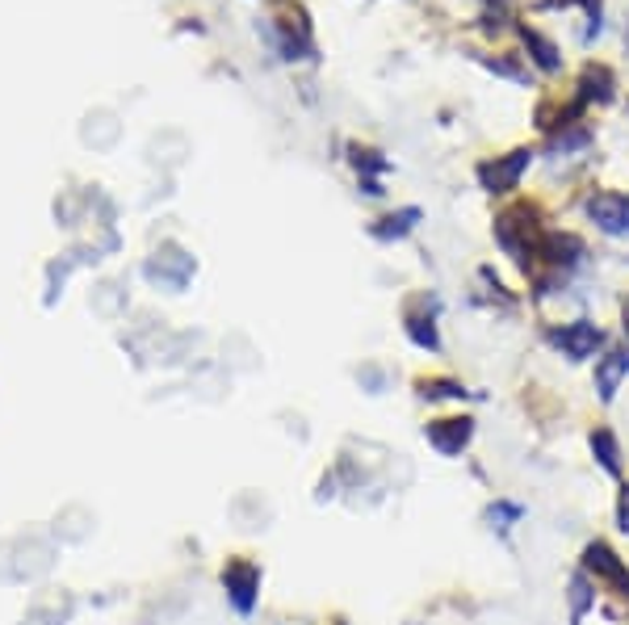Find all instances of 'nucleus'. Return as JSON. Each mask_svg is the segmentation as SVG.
<instances>
[{"mask_svg": "<svg viewBox=\"0 0 629 625\" xmlns=\"http://www.w3.org/2000/svg\"><path fill=\"white\" fill-rule=\"evenodd\" d=\"M496 240H500V248L521 265V269H529V260L537 256L541 248V227H537V211L534 206H512V211H503L500 219H496Z\"/></svg>", "mask_w": 629, "mask_h": 625, "instance_id": "f257e3e1", "label": "nucleus"}, {"mask_svg": "<svg viewBox=\"0 0 629 625\" xmlns=\"http://www.w3.org/2000/svg\"><path fill=\"white\" fill-rule=\"evenodd\" d=\"M529 164H534V148H512L508 156L483 160L478 164V186L487 193H512L521 186V177L529 173Z\"/></svg>", "mask_w": 629, "mask_h": 625, "instance_id": "f03ea898", "label": "nucleus"}, {"mask_svg": "<svg viewBox=\"0 0 629 625\" xmlns=\"http://www.w3.org/2000/svg\"><path fill=\"white\" fill-rule=\"evenodd\" d=\"M588 219L596 222L604 235L613 240H629V193H617V189H600L583 202Z\"/></svg>", "mask_w": 629, "mask_h": 625, "instance_id": "7ed1b4c3", "label": "nucleus"}, {"mask_svg": "<svg viewBox=\"0 0 629 625\" xmlns=\"http://www.w3.org/2000/svg\"><path fill=\"white\" fill-rule=\"evenodd\" d=\"M550 344L563 353L566 361H588V357H596V348L604 344V332L592 319H570L563 328H550Z\"/></svg>", "mask_w": 629, "mask_h": 625, "instance_id": "20e7f679", "label": "nucleus"}, {"mask_svg": "<svg viewBox=\"0 0 629 625\" xmlns=\"http://www.w3.org/2000/svg\"><path fill=\"white\" fill-rule=\"evenodd\" d=\"M583 575H592L604 588H617V596H629V566L608 541H592L583 550Z\"/></svg>", "mask_w": 629, "mask_h": 625, "instance_id": "39448f33", "label": "nucleus"}, {"mask_svg": "<svg viewBox=\"0 0 629 625\" xmlns=\"http://www.w3.org/2000/svg\"><path fill=\"white\" fill-rule=\"evenodd\" d=\"M222 588H227V600L235 604V613H252L260 596V566L252 559H231L222 566Z\"/></svg>", "mask_w": 629, "mask_h": 625, "instance_id": "423d86ee", "label": "nucleus"}, {"mask_svg": "<svg viewBox=\"0 0 629 625\" xmlns=\"http://www.w3.org/2000/svg\"><path fill=\"white\" fill-rule=\"evenodd\" d=\"M193 256L189 252H181L177 244H164V248L147 260V282L164 285V290H185L189 278H193Z\"/></svg>", "mask_w": 629, "mask_h": 625, "instance_id": "0eeeda50", "label": "nucleus"}, {"mask_svg": "<svg viewBox=\"0 0 629 625\" xmlns=\"http://www.w3.org/2000/svg\"><path fill=\"white\" fill-rule=\"evenodd\" d=\"M424 441L437 449L440 458H462V449L474 441V420L471 416H445V420H433L424 429Z\"/></svg>", "mask_w": 629, "mask_h": 625, "instance_id": "6e6552de", "label": "nucleus"}, {"mask_svg": "<svg viewBox=\"0 0 629 625\" xmlns=\"http://www.w3.org/2000/svg\"><path fill=\"white\" fill-rule=\"evenodd\" d=\"M583 240L579 235H570V231H550V235H541V248L537 256L554 269V273H566V269H575L579 260H583Z\"/></svg>", "mask_w": 629, "mask_h": 625, "instance_id": "1a4fd4ad", "label": "nucleus"}, {"mask_svg": "<svg viewBox=\"0 0 629 625\" xmlns=\"http://www.w3.org/2000/svg\"><path fill=\"white\" fill-rule=\"evenodd\" d=\"M626 378H629V348H613V353L596 357V395H600V404H613Z\"/></svg>", "mask_w": 629, "mask_h": 625, "instance_id": "9d476101", "label": "nucleus"}, {"mask_svg": "<svg viewBox=\"0 0 629 625\" xmlns=\"http://www.w3.org/2000/svg\"><path fill=\"white\" fill-rule=\"evenodd\" d=\"M613 89H617V76L604 67V63H588L583 67V76H579V97H575V105L583 110V105H604V101H613Z\"/></svg>", "mask_w": 629, "mask_h": 625, "instance_id": "9b49d317", "label": "nucleus"}, {"mask_svg": "<svg viewBox=\"0 0 629 625\" xmlns=\"http://www.w3.org/2000/svg\"><path fill=\"white\" fill-rule=\"evenodd\" d=\"M420 219H424V211H420V206H403V211H395V215L377 219L374 227H370V235L382 240V244H395V240H408Z\"/></svg>", "mask_w": 629, "mask_h": 625, "instance_id": "f8f14e48", "label": "nucleus"}, {"mask_svg": "<svg viewBox=\"0 0 629 625\" xmlns=\"http://www.w3.org/2000/svg\"><path fill=\"white\" fill-rule=\"evenodd\" d=\"M521 38H525V51L534 55V63L545 72V76H559L563 72V60H559V47L545 38L541 30H534V26H521Z\"/></svg>", "mask_w": 629, "mask_h": 625, "instance_id": "ddd939ff", "label": "nucleus"}, {"mask_svg": "<svg viewBox=\"0 0 629 625\" xmlns=\"http://www.w3.org/2000/svg\"><path fill=\"white\" fill-rule=\"evenodd\" d=\"M408 341L415 344V348H428V353H437V348H440L437 315L408 311Z\"/></svg>", "mask_w": 629, "mask_h": 625, "instance_id": "4468645a", "label": "nucleus"}, {"mask_svg": "<svg viewBox=\"0 0 629 625\" xmlns=\"http://www.w3.org/2000/svg\"><path fill=\"white\" fill-rule=\"evenodd\" d=\"M420 395H424L428 404H445V399L462 404L471 391H466L462 382H453V378H420Z\"/></svg>", "mask_w": 629, "mask_h": 625, "instance_id": "2eb2a0df", "label": "nucleus"}, {"mask_svg": "<svg viewBox=\"0 0 629 625\" xmlns=\"http://www.w3.org/2000/svg\"><path fill=\"white\" fill-rule=\"evenodd\" d=\"M592 454H596L600 470L621 474V445H617V437H613L608 429H596V433H592Z\"/></svg>", "mask_w": 629, "mask_h": 625, "instance_id": "dca6fc26", "label": "nucleus"}, {"mask_svg": "<svg viewBox=\"0 0 629 625\" xmlns=\"http://www.w3.org/2000/svg\"><path fill=\"white\" fill-rule=\"evenodd\" d=\"M596 604V588H592V579L579 571V575H570V625L583 622V613Z\"/></svg>", "mask_w": 629, "mask_h": 625, "instance_id": "f3484780", "label": "nucleus"}, {"mask_svg": "<svg viewBox=\"0 0 629 625\" xmlns=\"http://www.w3.org/2000/svg\"><path fill=\"white\" fill-rule=\"evenodd\" d=\"M525 516V508L521 503H508V500H496L491 508H487V521H491V530H500V533H508L516 521Z\"/></svg>", "mask_w": 629, "mask_h": 625, "instance_id": "a211bd4d", "label": "nucleus"}, {"mask_svg": "<svg viewBox=\"0 0 629 625\" xmlns=\"http://www.w3.org/2000/svg\"><path fill=\"white\" fill-rule=\"evenodd\" d=\"M352 164H357L361 173H370L365 181H374V177H382V173H390V160L382 156V152H374V148H352Z\"/></svg>", "mask_w": 629, "mask_h": 625, "instance_id": "6ab92c4d", "label": "nucleus"}, {"mask_svg": "<svg viewBox=\"0 0 629 625\" xmlns=\"http://www.w3.org/2000/svg\"><path fill=\"white\" fill-rule=\"evenodd\" d=\"M483 63H487L496 76H508V80H516V85H525V80H529V76H525V67H516L512 60H487V55H483Z\"/></svg>", "mask_w": 629, "mask_h": 625, "instance_id": "aec40b11", "label": "nucleus"}, {"mask_svg": "<svg viewBox=\"0 0 629 625\" xmlns=\"http://www.w3.org/2000/svg\"><path fill=\"white\" fill-rule=\"evenodd\" d=\"M575 4H583L588 17H592V26H588V34H583V42H592V38L604 30V4H600V0H575Z\"/></svg>", "mask_w": 629, "mask_h": 625, "instance_id": "412c9836", "label": "nucleus"}, {"mask_svg": "<svg viewBox=\"0 0 629 625\" xmlns=\"http://www.w3.org/2000/svg\"><path fill=\"white\" fill-rule=\"evenodd\" d=\"M617 530L629 533V483L617 492Z\"/></svg>", "mask_w": 629, "mask_h": 625, "instance_id": "4be33fe9", "label": "nucleus"}, {"mask_svg": "<svg viewBox=\"0 0 629 625\" xmlns=\"http://www.w3.org/2000/svg\"><path fill=\"white\" fill-rule=\"evenodd\" d=\"M626 332H629V303H626Z\"/></svg>", "mask_w": 629, "mask_h": 625, "instance_id": "5701e85b", "label": "nucleus"}]
</instances>
